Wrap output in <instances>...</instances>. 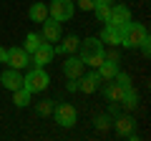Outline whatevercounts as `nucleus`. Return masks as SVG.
Masks as SVG:
<instances>
[{
    "label": "nucleus",
    "mask_w": 151,
    "mask_h": 141,
    "mask_svg": "<svg viewBox=\"0 0 151 141\" xmlns=\"http://www.w3.org/2000/svg\"><path fill=\"white\" fill-rule=\"evenodd\" d=\"M83 68H86V63H83L81 58H76V55L65 58V63H63L65 78H81V76H83Z\"/></svg>",
    "instance_id": "nucleus-12"
},
{
    "label": "nucleus",
    "mask_w": 151,
    "mask_h": 141,
    "mask_svg": "<svg viewBox=\"0 0 151 141\" xmlns=\"http://www.w3.org/2000/svg\"><path fill=\"white\" fill-rule=\"evenodd\" d=\"M76 3H78L81 10H93L96 8V0H76Z\"/></svg>",
    "instance_id": "nucleus-26"
},
{
    "label": "nucleus",
    "mask_w": 151,
    "mask_h": 141,
    "mask_svg": "<svg viewBox=\"0 0 151 141\" xmlns=\"http://www.w3.org/2000/svg\"><path fill=\"white\" fill-rule=\"evenodd\" d=\"M28 18H30L33 23H43L45 18H48V5H45V3H33L30 10H28Z\"/></svg>",
    "instance_id": "nucleus-18"
},
{
    "label": "nucleus",
    "mask_w": 151,
    "mask_h": 141,
    "mask_svg": "<svg viewBox=\"0 0 151 141\" xmlns=\"http://www.w3.org/2000/svg\"><path fill=\"white\" fill-rule=\"evenodd\" d=\"M101 83H103V81L98 78V73H96V70H93V73H88V76L83 73V76L78 78V91H83V93H93L98 86H101Z\"/></svg>",
    "instance_id": "nucleus-13"
},
{
    "label": "nucleus",
    "mask_w": 151,
    "mask_h": 141,
    "mask_svg": "<svg viewBox=\"0 0 151 141\" xmlns=\"http://www.w3.org/2000/svg\"><path fill=\"white\" fill-rule=\"evenodd\" d=\"M113 81L119 83V86H124V88H129V86H131V78L126 76V73H121V70L116 73V76H113Z\"/></svg>",
    "instance_id": "nucleus-25"
},
{
    "label": "nucleus",
    "mask_w": 151,
    "mask_h": 141,
    "mask_svg": "<svg viewBox=\"0 0 151 141\" xmlns=\"http://www.w3.org/2000/svg\"><path fill=\"white\" fill-rule=\"evenodd\" d=\"M40 43H45V38L40 35V33H28V35H25V45H23V50L30 55V53H33V50H35Z\"/></svg>",
    "instance_id": "nucleus-21"
},
{
    "label": "nucleus",
    "mask_w": 151,
    "mask_h": 141,
    "mask_svg": "<svg viewBox=\"0 0 151 141\" xmlns=\"http://www.w3.org/2000/svg\"><path fill=\"white\" fill-rule=\"evenodd\" d=\"M53 58H55L53 43H40V45L30 53V63H33V65H48Z\"/></svg>",
    "instance_id": "nucleus-7"
},
{
    "label": "nucleus",
    "mask_w": 151,
    "mask_h": 141,
    "mask_svg": "<svg viewBox=\"0 0 151 141\" xmlns=\"http://www.w3.org/2000/svg\"><path fill=\"white\" fill-rule=\"evenodd\" d=\"M139 48H141V53H144V55H149V53H151V43H149V40H144Z\"/></svg>",
    "instance_id": "nucleus-28"
},
{
    "label": "nucleus",
    "mask_w": 151,
    "mask_h": 141,
    "mask_svg": "<svg viewBox=\"0 0 151 141\" xmlns=\"http://www.w3.org/2000/svg\"><path fill=\"white\" fill-rule=\"evenodd\" d=\"M76 13V5H73V0H50V5H48V15L55 18L58 23H65L70 20Z\"/></svg>",
    "instance_id": "nucleus-4"
},
{
    "label": "nucleus",
    "mask_w": 151,
    "mask_h": 141,
    "mask_svg": "<svg viewBox=\"0 0 151 141\" xmlns=\"http://www.w3.org/2000/svg\"><path fill=\"white\" fill-rule=\"evenodd\" d=\"M93 124H96V129H98V131H108L113 121L108 119V116H96V121H93Z\"/></svg>",
    "instance_id": "nucleus-24"
},
{
    "label": "nucleus",
    "mask_w": 151,
    "mask_h": 141,
    "mask_svg": "<svg viewBox=\"0 0 151 141\" xmlns=\"http://www.w3.org/2000/svg\"><path fill=\"white\" fill-rule=\"evenodd\" d=\"M5 60H8V48L0 45V63H5Z\"/></svg>",
    "instance_id": "nucleus-29"
},
{
    "label": "nucleus",
    "mask_w": 151,
    "mask_h": 141,
    "mask_svg": "<svg viewBox=\"0 0 151 141\" xmlns=\"http://www.w3.org/2000/svg\"><path fill=\"white\" fill-rule=\"evenodd\" d=\"M98 73V78L101 81H113V76L119 73V63H113V60H103L98 68H93Z\"/></svg>",
    "instance_id": "nucleus-17"
},
{
    "label": "nucleus",
    "mask_w": 151,
    "mask_h": 141,
    "mask_svg": "<svg viewBox=\"0 0 151 141\" xmlns=\"http://www.w3.org/2000/svg\"><path fill=\"white\" fill-rule=\"evenodd\" d=\"M101 43H108V45H121V28H116L113 23H103V30L98 35Z\"/></svg>",
    "instance_id": "nucleus-10"
},
{
    "label": "nucleus",
    "mask_w": 151,
    "mask_h": 141,
    "mask_svg": "<svg viewBox=\"0 0 151 141\" xmlns=\"http://www.w3.org/2000/svg\"><path fill=\"white\" fill-rule=\"evenodd\" d=\"M8 65H10V68H25V65H30V55L25 53V50L23 48H15V45H13V48H8V60H5Z\"/></svg>",
    "instance_id": "nucleus-8"
},
{
    "label": "nucleus",
    "mask_w": 151,
    "mask_h": 141,
    "mask_svg": "<svg viewBox=\"0 0 151 141\" xmlns=\"http://www.w3.org/2000/svg\"><path fill=\"white\" fill-rule=\"evenodd\" d=\"M53 109H55V101H50V98H43L40 103H35V114L43 116V119L53 114Z\"/></svg>",
    "instance_id": "nucleus-22"
},
{
    "label": "nucleus",
    "mask_w": 151,
    "mask_h": 141,
    "mask_svg": "<svg viewBox=\"0 0 151 141\" xmlns=\"http://www.w3.org/2000/svg\"><path fill=\"white\" fill-rule=\"evenodd\" d=\"M108 23H113L116 28H124L126 23H131V10L126 5H116V8H111V20Z\"/></svg>",
    "instance_id": "nucleus-14"
},
{
    "label": "nucleus",
    "mask_w": 151,
    "mask_h": 141,
    "mask_svg": "<svg viewBox=\"0 0 151 141\" xmlns=\"http://www.w3.org/2000/svg\"><path fill=\"white\" fill-rule=\"evenodd\" d=\"M53 114H55V124H60L63 129H70V126H76V121H78V114H76V109L70 103H58L53 109Z\"/></svg>",
    "instance_id": "nucleus-5"
},
{
    "label": "nucleus",
    "mask_w": 151,
    "mask_h": 141,
    "mask_svg": "<svg viewBox=\"0 0 151 141\" xmlns=\"http://www.w3.org/2000/svg\"><path fill=\"white\" fill-rule=\"evenodd\" d=\"M108 116H113V119L121 116V103H113V101H111V106H108Z\"/></svg>",
    "instance_id": "nucleus-27"
},
{
    "label": "nucleus",
    "mask_w": 151,
    "mask_h": 141,
    "mask_svg": "<svg viewBox=\"0 0 151 141\" xmlns=\"http://www.w3.org/2000/svg\"><path fill=\"white\" fill-rule=\"evenodd\" d=\"M78 45H81V38L68 35V38H60L58 45H53V53H55V55H70V53L78 50Z\"/></svg>",
    "instance_id": "nucleus-9"
},
{
    "label": "nucleus",
    "mask_w": 151,
    "mask_h": 141,
    "mask_svg": "<svg viewBox=\"0 0 151 141\" xmlns=\"http://www.w3.org/2000/svg\"><path fill=\"white\" fill-rule=\"evenodd\" d=\"M0 86H5L8 91H15V88L23 86V76L18 68H8L3 76H0Z\"/></svg>",
    "instance_id": "nucleus-11"
},
{
    "label": "nucleus",
    "mask_w": 151,
    "mask_h": 141,
    "mask_svg": "<svg viewBox=\"0 0 151 141\" xmlns=\"http://www.w3.org/2000/svg\"><path fill=\"white\" fill-rule=\"evenodd\" d=\"M119 103L124 106L126 111H134L136 106H139V93L134 91V86H129V88L124 91V96H121V101H119Z\"/></svg>",
    "instance_id": "nucleus-19"
},
{
    "label": "nucleus",
    "mask_w": 151,
    "mask_h": 141,
    "mask_svg": "<svg viewBox=\"0 0 151 141\" xmlns=\"http://www.w3.org/2000/svg\"><path fill=\"white\" fill-rule=\"evenodd\" d=\"M40 25H43L40 35L45 38V43H58V40L63 38V28H60V23L55 20V18H50V15H48L43 23H40Z\"/></svg>",
    "instance_id": "nucleus-6"
},
{
    "label": "nucleus",
    "mask_w": 151,
    "mask_h": 141,
    "mask_svg": "<svg viewBox=\"0 0 151 141\" xmlns=\"http://www.w3.org/2000/svg\"><path fill=\"white\" fill-rule=\"evenodd\" d=\"M144 40H149L146 25L131 20V23H126V25L121 28V45H124V48H139Z\"/></svg>",
    "instance_id": "nucleus-2"
},
{
    "label": "nucleus",
    "mask_w": 151,
    "mask_h": 141,
    "mask_svg": "<svg viewBox=\"0 0 151 141\" xmlns=\"http://www.w3.org/2000/svg\"><path fill=\"white\" fill-rule=\"evenodd\" d=\"M103 83H106V86H103V98H106L108 103H111V101H113V103H119L126 88H124V86H119L116 81H103Z\"/></svg>",
    "instance_id": "nucleus-15"
},
{
    "label": "nucleus",
    "mask_w": 151,
    "mask_h": 141,
    "mask_svg": "<svg viewBox=\"0 0 151 141\" xmlns=\"http://www.w3.org/2000/svg\"><path fill=\"white\" fill-rule=\"evenodd\" d=\"M48 86H50V76L45 73L43 65H33L23 76V88H28L30 93H43Z\"/></svg>",
    "instance_id": "nucleus-3"
},
{
    "label": "nucleus",
    "mask_w": 151,
    "mask_h": 141,
    "mask_svg": "<svg viewBox=\"0 0 151 141\" xmlns=\"http://www.w3.org/2000/svg\"><path fill=\"white\" fill-rule=\"evenodd\" d=\"M30 98H33V93L28 91V88H15L13 91V103H15L18 109H25V106H30Z\"/></svg>",
    "instance_id": "nucleus-20"
},
{
    "label": "nucleus",
    "mask_w": 151,
    "mask_h": 141,
    "mask_svg": "<svg viewBox=\"0 0 151 141\" xmlns=\"http://www.w3.org/2000/svg\"><path fill=\"white\" fill-rule=\"evenodd\" d=\"M93 10H96L98 23H108V20H111V5H96Z\"/></svg>",
    "instance_id": "nucleus-23"
},
{
    "label": "nucleus",
    "mask_w": 151,
    "mask_h": 141,
    "mask_svg": "<svg viewBox=\"0 0 151 141\" xmlns=\"http://www.w3.org/2000/svg\"><path fill=\"white\" fill-rule=\"evenodd\" d=\"M103 53H106V48H103V43L98 38H86V40H81V45H78V58H81L86 65H91V68H98V65L106 60Z\"/></svg>",
    "instance_id": "nucleus-1"
},
{
    "label": "nucleus",
    "mask_w": 151,
    "mask_h": 141,
    "mask_svg": "<svg viewBox=\"0 0 151 141\" xmlns=\"http://www.w3.org/2000/svg\"><path fill=\"white\" fill-rule=\"evenodd\" d=\"M111 126L116 129V134H119V136H126V134H131V131H134L136 121L131 119V116H116Z\"/></svg>",
    "instance_id": "nucleus-16"
}]
</instances>
